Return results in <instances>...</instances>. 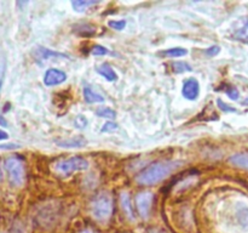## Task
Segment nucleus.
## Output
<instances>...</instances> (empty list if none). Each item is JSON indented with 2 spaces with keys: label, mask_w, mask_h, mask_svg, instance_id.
I'll return each mask as SVG.
<instances>
[{
  "label": "nucleus",
  "mask_w": 248,
  "mask_h": 233,
  "mask_svg": "<svg viewBox=\"0 0 248 233\" xmlns=\"http://www.w3.org/2000/svg\"><path fill=\"white\" fill-rule=\"evenodd\" d=\"M181 162H172V160L155 163V164L150 165L147 169L143 170L136 180L140 184H145V186L156 184L164 179H166L170 174L176 171L181 166Z\"/></svg>",
  "instance_id": "obj_1"
},
{
  "label": "nucleus",
  "mask_w": 248,
  "mask_h": 233,
  "mask_svg": "<svg viewBox=\"0 0 248 233\" xmlns=\"http://www.w3.org/2000/svg\"><path fill=\"white\" fill-rule=\"evenodd\" d=\"M113 213V200L108 193H99L91 201V214L99 222H106L109 220Z\"/></svg>",
  "instance_id": "obj_2"
},
{
  "label": "nucleus",
  "mask_w": 248,
  "mask_h": 233,
  "mask_svg": "<svg viewBox=\"0 0 248 233\" xmlns=\"http://www.w3.org/2000/svg\"><path fill=\"white\" fill-rule=\"evenodd\" d=\"M53 167L58 174L68 176L74 171H84L89 169V162L81 157H73L69 159L58 160Z\"/></svg>",
  "instance_id": "obj_3"
},
{
  "label": "nucleus",
  "mask_w": 248,
  "mask_h": 233,
  "mask_svg": "<svg viewBox=\"0 0 248 233\" xmlns=\"http://www.w3.org/2000/svg\"><path fill=\"white\" fill-rule=\"evenodd\" d=\"M5 169L9 175L10 182L14 186H22L24 182V165L21 159L11 157L5 162Z\"/></svg>",
  "instance_id": "obj_4"
},
{
  "label": "nucleus",
  "mask_w": 248,
  "mask_h": 233,
  "mask_svg": "<svg viewBox=\"0 0 248 233\" xmlns=\"http://www.w3.org/2000/svg\"><path fill=\"white\" fill-rule=\"evenodd\" d=\"M136 204H137L138 213L140 214L143 218H147L150 214L153 204V194L150 192L140 193L136 197Z\"/></svg>",
  "instance_id": "obj_5"
},
{
  "label": "nucleus",
  "mask_w": 248,
  "mask_h": 233,
  "mask_svg": "<svg viewBox=\"0 0 248 233\" xmlns=\"http://www.w3.org/2000/svg\"><path fill=\"white\" fill-rule=\"evenodd\" d=\"M67 80V74L63 70L51 68L45 72L44 75V84L46 86H53V85H60Z\"/></svg>",
  "instance_id": "obj_6"
},
{
  "label": "nucleus",
  "mask_w": 248,
  "mask_h": 233,
  "mask_svg": "<svg viewBox=\"0 0 248 233\" xmlns=\"http://www.w3.org/2000/svg\"><path fill=\"white\" fill-rule=\"evenodd\" d=\"M199 94H200V84L195 78H189L184 82L183 87H182V95L186 97V100H193L198 99Z\"/></svg>",
  "instance_id": "obj_7"
},
{
  "label": "nucleus",
  "mask_w": 248,
  "mask_h": 233,
  "mask_svg": "<svg viewBox=\"0 0 248 233\" xmlns=\"http://www.w3.org/2000/svg\"><path fill=\"white\" fill-rule=\"evenodd\" d=\"M87 141L82 136H73L68 138H61L56 141V145L62 148H79L86 146Z\"/></svg>",
  "instance_id": "obj_8"
},
{
  "label": "nucleus",
  "mask_w": 248,
  "mask_h": 233,
  "mask_svg": "<svg viewBox=\"0 0 248 233\" xmlns=\"http://www.w3.org/2000/svg\"><path fill=\"white\" fill-rule=\"evenodd\" d=\"M120 204H121V208H123L124 213H125V215L127 216L128 220L135 221L136 217H135V213H133V206H132V204H131V198H130V196H128L127 192H124V193H121Z\"/></svg>",
  "instance_id": "obj_9"
},
{
  "label": "nucleus",
  "mask_w": 248,
  "mask_h": 233,
  "mask_svg": "<svg viewBox=\"0 0 248 233\" xmlns=\"http://www.w3.org/2000/svg\"><path fill=\"white\" fill-rule=\"evenodd\" d=\"M68 58L65 53L57 52V51L50 50V49L45 48H38L36 49V58L38 60H50V58Z\"/></svg>",
  "instance_id": "obj_10"
},
{
  "label": "nucleus",
  "mask_w": 248,
  "mask_h": 233,
  "mask_svg": "<svg viewBox=\"0 0 248 233\" xmlns=\"http://www.w3.org/2000/svg\"><path fill=\"white\" fill-rule=\"evenodd\" d=\"M84 99L87 103H98V102H104V97L101 94L94 91L91 86L84 87Z\"/></svg>",
  "instance_id": "obj_11"
},
{
  "label": "nucleus",
  "mask_w": 248,
  "mask_h": 233,
  "mask_svg": "<svg viewBox=\"0 0 248 233\" xmlns=\"http://www.w3.org/2000/svg\"><path fill=\"white\" fill-rule=\"evenodd\" d=\"M97 72L102 75L103 78H106L108 82H115L118 79V74L115 73V70L108 65V63H103V65L99 66L97 68Z\"/></svg>",
  "instance_id": "obj_12"
},
{
  "label": "nucleus",
  "mask_w": 248,
  "mask_h": 233,
  "mask_svg": "<svg viewBox=\"0 0 248 233\" xmlns=\"http://www.w3.org/2000/svg\"><path fill=\"white\" fill-rule=\"evenodd\" d=\"M229 162L232 165L237 167H241V169L248 170V154L247 153H237L234 154L232 157L229 158Z\"/></svg>",
  "instance_id": "obj_13"
},
{
  "label": "nucleus",
  "mask_w": 248,
  "mask_h": 233,
  "mask_svg": "<svg viewBox=\"0 0 248 233\" xmlns=\"http://www.w3.org/2000/svg\"><path fill=\"white\" fill-rule=\"evenodd\" d=\"M99 1H96V0H73L72 6L75 11L81 12L84 10H86L87 7L93 6V5L98 4Z\"/></svg>",
  "instance_id": "obj_14"
},
{
  "label": "nucleus",
  "mask_w": 248,
  "mask_h": 233,
  "mask_svg": "<svg viewBox=\"0 0 248 233\" xmlns=\"http://www.w3.org/2000/svg\"><path fill=\"white\" fill-rule=\"evenodd\" d=\"M96 114L99 118H107V119H114L116 116L115 111H113L109 107H101L96 111Z\"/></svg>",
  "instance_id": "obj_15"
},
{
  "label": "nucleus",
  "mask_w": 248,
  "mask_h": 233,
  "mask_svg": "<svg viewBox=\"0 0 248 233\" xmlns=\"http://www.w3.org/2000/svg\"><path fill=\"white\" fill-rule=\"evenodd\" d=\"M172 69H173V72L176 73H186V72H191L193 68H191V66L189 65V63L179 61V62L172 63Z\"/></svg>",
  "instance_id": "obj_16"
},
{
  "label": "nucleus",
  "mask_w": 248,
  "mask_h": 233,
  "mask_svg": "<svg viewBox=\"0 0 248 233\" xmlns=\"http://www.w3.org/2000/svg\"><path fill=\"white\" fill-rule=\"evenodd\" d=\"M186 53H188V50L183 48H172L164 51V55L169 56V57H182V56H186Z\"/></svg>",
  "instance_id": "obj_17"
},
{
  "label": "nucleus",
  "mask_w": 248,
  "mask_h": 233,
  "mask_svg": "<svg viewBox=\"0 0 248 233\" xmlns=\"http://www.w3.org/2000/svg\"><path fill=\"white\" fill-rule=\"evenodd\" d=\"M235 38H236L237 40L248 43V21H246V23H245L241 28L237 29V31L235 32Z\"/></svg>",
  "instance_id": "obj_18"
},
{
  "label": "nucleus",
  "mask_w": 248,
  "mask_h": 233,
  "mask_svg": "<svg viewBox=\"0 0 248 233\" xmlns=\"http://www.w3.org/2000/svg\"><path fill=\"white\" fill-rule=\"evenodd\" d=\"M91 53L93 56H104V55H108L109 50L107 48H104V46H102V45H96V46H93V48H92Z\"/></svg>",
  "instance_id": "obj_19"
},
{
  "label": "nucleus",
  "mask_w": 248,
  "mask_h": 233,
  "mask_svg": "<svg viewBox=\"0 0 248 233\" xmlns=\"http://www.w3.org/2000/svg\"><path fill=\"white\" fill-rule=\"evenodd\" d=\"M108 26L110 27V28L115 29V31H123V29L126 27V21H124V19H119V21H109Z\"/></svg>",
  "instance_id": "obj_20"
},
{
  "label": "nucleus",
  "mask_w": 248,
  "mask_h": 233,
  "mask_svg": "<svg viewBox=\"0 0 248 233\" xmlns=\"http://www.w3.org/2000/svg\"><path fill=\"white\" fill-rule=\"evenodd\" d=\"M74 124H75V128L85 129L87 126V124H89V121H87V119L85 118L84 116H78L77 118H75Z\"/></svg>",
  "instance_id": "obj_21"
},
{
  "label": "nucleus",
  "mask_w": 248,
  "mask_h": 233,
  "mask_svg": "<svg viewBox=\"0 0 248 233\" xmlns=\"http://www.w3.org/2000/svg\"><path fill=\"white\" fill-rule=\"evenodd\" d=\"M115 130H118V124L114 123V121H107L102 128L103 133H113Z\"/></svg>",
  "instance_id": "obj_22"
},
{
  "label": "nucleus",
  "mask_w": 248,
  "mask_h": 233,
  "mask_svg": "<svg viewBox=\"0 0 248 233\" xmlns=\"http://www.w3.org/2000/svg\"><path fill=\"white\" fill-rule=\"evenodd\" d=\"M217 104H218V107L222 109V111H224V112H235L234 108H232L229 104H227L224 101H222V100H217Z\"/></svg>",
  "instance_id": "obj_23"
},
{
  "label": "nucleus",
  "mask_w": 248,
  "mask_h": 233,
  "mask_svg": "<svg viewBox=\"0 0 248 233\" xmlns=\"http://www.w3.org/2000/svg\"><path fill=\"white\" fill-rule=\"evenodd\" d=\"M219 51H220L219 46L215 45V46H211V48H208L207 50H206V53H207L208 56H216L217 53H219Z\"/></svg>",
  "instance_id": "obj_24"
},
{
  "label": "nucleus",
  "mask_w": 248,
  "mask_h": 233,
  "mask_svg": "<svg viewBox=\"0 0 248 233\" xmlns=\"http://www.w3.org/2000/svg\"><path fill=\"white\" fill-rule=\"evenodd\" d=\"M227 94L228 96L230 97V99L232 100H237V97H239V91H237L235 87H232V89H228L227 90Z\"/></svg>",
  "instance_id": "obj_25"
},
{
  "label": "nucleus",
  "mask_w": 248,
  "mask_h": 233,
  "mask_svg": "<svg viewBox=\"0 0 248 233\" xmlns=\"http://www.w3.org/2000/svg\"><path fill=\"white\" fill-rule=\"evenodd\" d=\"M19 148L18 145L15 143H6V145H0V150H17Z\"/></svg>",
  "instance_id": "obj_26"
},
{
  "label": "nucleus",
  "mask_w": 248,
  "mask_h": 233,
  "mask_svg": "<svg viewBox=\"0 0 248 233\" xmlns=\"http://www.w3.org/2000/svg\"><path fill=\"white\" fill-rule=\"evenodd\" d=\"M9 138V133H5L4 130H0V141L1 140H7Z\"/></svg>",
  "instance_id": "obj_27"
},
{
  "label": "nucleus",
  "mask_w": 248,
  "mask_h": 233,
  "mask_svg": "<svg viewBox=\"0 0 248 233\" xmlns=\"http://www.w3.org/2000/svg\"><path fill=\"white\" fill-rule=\"evenodd\" d=\"M2 74H4V62H2V60H0V83H1Z\"/></svg>",
  "instance_id": "obj_28"
},
{
  "label": "nucleus",
  "mask_w": 248,
  "mask_h": 233,
  "mask_svg": "<svg viewBox=\"0 0 248 233\" xmlns=\"http://www.w3.org/2000/svg\"><path fill=\"white\" fill-rule=\"evenodd\" d=\"M0 125H2V126H6L7 125V121L5 120L4 116H0Z\"/></svg>",
  "instance_id": "obj_29"
},
{
  "label": "nucleus",
  "mask_w": 248,
  "mask_h": 233,
  "mask_svg": "<svg viewBox=\"0 0 248 233\" xmlns=\"http://www.w3.org/2000/svg\"><path fill=\"white\" fill-rule=\"evenodd\" d=\"M150 233H166L162 230H150Z\"/></svg>",
  "instance_id": "obj_30"
},
{
  "label": "nucleus",
  "mask_w": 248,
  "mask_h": 233,
  "mask_svg": "<svg viewBox=\"0 0 248 233\" xmlns=\"http://www.w3.org/2000/svg\"><path fill=\"white\" fill-rule=\"evenodd\" d=\"M2 180V171H1V167H0V181Z\"/></svg>",
  "instance_id": "obj_31"
},
{
  "label": "nucleus",
  "mask_w": 248,
  "mask_h": 233,
  "mask_svg": "<svg viewBox=\"0 0 248 233\" xmlns=\"http://www.w3.org/2000/svg\"><path fill=\"white\" fill-rule=\"evenodd\" d=\"M0 87H1V83H0Z\"/></svg>",
  "instance_id": "obj_32"
}]
</instances>
